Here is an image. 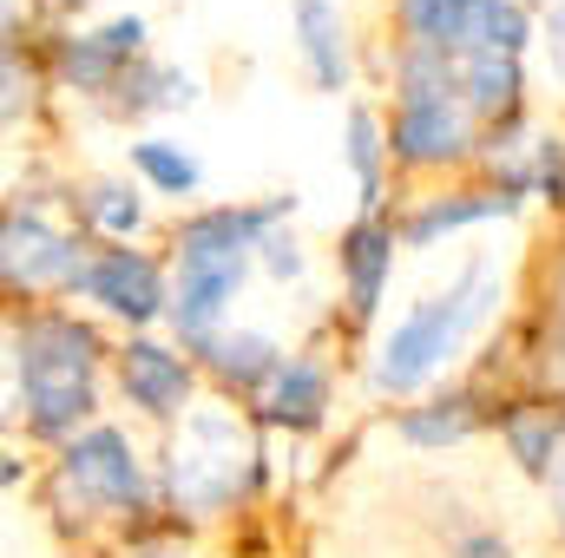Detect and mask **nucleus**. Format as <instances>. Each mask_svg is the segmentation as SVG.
Instances as JSON below:
<instances>
[{"label": "nucleus", "instance_id": "23", "mask_svg": "<svg viewBox=\"0 0 565 558\" xmlns=\"http://www.w3.org/2000/svg\"><path fill=\"white\" fill-rule=\"evenodd\" d=\"M132 164H139L158 191H171V197L198 191V178H204L191 151H178V144H164V139H139V144H132Z\"/></svg>", "mask_w": 565, "mask_h": 558}, {"label": "nucleus", "instance_id": "17", "mask_svg": "<svg viewBox=\"0 0 565 558\" xmlns=\"http://www.w3.org/2000/svg\"><path fill=\"white\" fill-rule=\"evenodd\" d=\"M513 211V197H493V191H460V197H434V204H422L415 217H408V244L422 250V244H434L440 230H460V224H480V217H507Z\"/></svg>", "mask_w": 565, "mask_h": 558}, {"label": "nucleus", "instance_id": "12", "mask_svg": "<svg viewBox=\"0 0 565 558\" xmlns=\"http://www.w3.org/2000/svg\"><path fill=\"white\" fill-rule=\"evenodd\" d=\"M322 408H329V368L309 362V355H289L282 375L270 382L264 420H277L289 433H309V427H322Z\"/></svg>", "mask_w": 565, "mask_h": 558}, {"label": "nucleus", "instance_id": "21", "mask_svg": "<svg viewBox=\"0 0 565 558\" xmlns=\"http://www.w3.org/2000/svg\"><path fill=\"white\" fill-rule=\"evenodd\" d=\"M533 40V20H526V7L520 0H480L473 7V46H487V53H520ZM467 46V53H473Z\"/></svg>", "mask_w": 565, "mask_h": 558}, {"label": "nucleus", "instance_id": "26", "mask_svg": "<svg viewBox=\"0 0 565 558\" xmlns=\"http://www.w3.org/2000/svg\"><path fill=\"white\" fill-rule=\"evenodd\" d=\"M540 184H546L553 197H565V144L559 139L540 144Z\"/></svg>", "mask_w": 565, "mask_h": 558}, {"label": "nucleus", "instance_id": "25", "mask_svg": "<svg viewBox=\"0 0 565 558\" xmlns=\"http://www.w3.org/2000/svg\"><path fill=\"white\" fill-rule=\"evenodd\" d=\"M257 250H264V264H270V277H296V270H302V257H296V244H289L282 230H270V237H264Z\"/></svg>", "mask_w": 565, "mask_h": 558}, {"label": "nucleus", "instance_id": "6", "mask_svg": "<svg viewBox=\"0 0 565 558\" xmlns=\"http://www.w3.org/2000/svg\"><path fill=\"white\" fill-rule=\"evenodd\" d=\"M66 289L106 302V309L126 315V322H151V315H164V277H158V264H151L145 250H99L93 264L73 270Z\"/></svg>", "mask_w": 565, "mask_h": 558}, {"label": "nucleus", "instance_id": "2", "mask_svg": "<svg viewBox=\"0 0 565 558\" xmlns=\"http://www.w3.org/2000/svg\"><path fill=\"white\" fill-rule=\"evenodd\" d=\"M93 362L99 335L73 315H33L13 329V382L26 401V427L40 440H66L93 415Z\"/></svg>", "mask_w": 565, "mask_h": 558}, {"label": "nucleus", "instance_id": "24", "mask_svg": "<svg viewBox=\"0 0 565 558\" xmlns=\"http://www.w3.org/2000/svg\"><path fill=\"white\" fill-rule=\"evenodd\" d=\"M86 217L99 224V230H113V237H132L145 224L139 197L126 191V184H99V191H86Z\"/></svg>", "mask_w": 565, "mask_h": 558}, {"label": "nucleus", "instance_id": "15", "mask_svg": "<svg viewBox=\"0 0 565 558\" xmlns=\"http://www.w3.org/2000/svg\"><path fill=\"white\" fill-rule=\"evenodd\" d=\"M473 7L480 0H395L408 40L434 46V53H467L473 46Z\"/></svg>", "mask_w": 565, "mask_h": 558}, {"label": "nucleus", "instance_id": "20", "mask_svg": "<svg viewBox=\"0 0 565 558\" xmlns=\"http://www.w3.org/2000/svg\"><path fill=\"white\" fill-rule=\"evenodd\" d=\"M198 99V86L184 79V73H164V66H132L126 79H119V106L126 112H151V106H191Z\"/></svg>", "mask_w": 565, "mask_h": 558}, {"label": "nucleus", "instance_id": "8", "mask_svg": "<svg viewBox=\"0 0 565 558\" xmlns=\"http://www.w3.org/2000/svg\"><path fill=\"white\" fill-rule=\"evenodd\" d=\"M388 151L402 164H447V158H460L467 151V112H460V99H402Z\"/></svg>", "mask_w": 565, "mask_h": 558}, {"label": "nucleus", "instance_id": "13", "mask_svg": "<svg viewBox=\"0 0 565 558\" xmlns=\"http://www.w3.org/2000/svg\"><path fill=\"white\" fill-rule=\"evenodd\" d=\"M204 362H211V375L224 382V388H237V395H250V388H264V382H277L282 375V355L270 335H217L211 348H204Z\"/></svg>", "mask_w": 565, "mask_h": 558}, {"label": "nucleus", "instance_id": "10", "mask_svg": "<svg viewBox=\"0 0 565 558\" xmlns=\"http://www.w3.org/2000/svg\"><path fill=\"white\" fill-rule=\"evenodd\" d=\"M342 277H349V315L369 322L375 302H382V282H388V264H395V230L382 217H362L342 230Z\"/></svg>", "mask_w": 565, "mask_h": 558}, {"label": "nucleus", "instance_id": "11", "mask_svg": "<svg viewBox=\"0 0 565 558\" xmlns=\"http://www.w3.org/2000/svg\"><path fill=\"white\" fill-rule=\"evenodd\" d=\"M296 40H302V60H309V79L322 93H342L349 86V26L329 0H296Z\"/></svg>", "mask_w": 565, "mask_h": 558}, {"label": "nucleus", "instance_id": "27", "mask_svg": "<svg viewBox=\"0 0 565 558\" xmlns=\"http://www.w3.org/2000/svg\"><path fill=\"white\" fill-rule=\"evenodd\" d=\"M454 558H507V546L480 533V539H460V552H454Z\"/></svg>", "mask_w": 565, "mask_h": 558}, {"label": "nucleus", "instance_id": "19", "mask_svg": "<svg viewBox=\"0 0 565 558\" xmlns=\"http://www.w3.org/2000/svg\"><path fill=\"white\" fill-rule=\"evenodd\" d=\"M473 420H480L473 395H440V401L402 415V440H415V447H447V440H467Z\"/></svg>", "mask_w": 565, "mask_h": 558}, {"label": "nucleus", "instance_id": "22", "mask_svg": "<svg viewBox=\"0 0 565 558\" xmlns=\"http://www.w3.org/2000/svg\"><path fill=\"white\" fill-rule=\"evenodd\" d=\"M349 164H355L362 204H369V217H375V204H382V126H375V112H369V106H355V112H349Z\"/></svg>", "mask_w": 565, "mask_h": 558}, {"label": "nucleus", "instance_id": "9", "mask_svg": "<svg viewBox=\"0 0 565 558\" xmlns=\"http://www.w3.org/2000/svg\"><path fill=\"white\" fill-rule=\"evenodd\" d=\"M119 382H126L132 408H145L151 420H171L191 401V362L171 355L164 342H132V348L119 355Z\"/></svg>", "mask_w": 565, "mask_h": 558}, {"label": "nucleus", "instance_id": "7", "mask_svg": "<svg viewBox=\"0 0 565 558\" xmlns=\"http://www.w3.org/2000/svg\"><path fill=\"white\" fill-rule=\"evenodd\" d=\"M0 270L13 289H40V282H73L79 270V250L73 237H60L40 211H13L7 217V237H0Z\"/></svg>", "mask_w": 565, "mask_h": 558}, {"label": "nucleus", "instance_id": "16", "mask_svg": "<svg viewBox=\"0 0 565 558\" xmlns=\"http://www.w3.org/2000/svg\"><path fill=\"white\" fill-rule=\"evenodd\" d=\"M132 73V60L113 46V33L99 26V33H73V40H60V79L66 86H79V93H106V86H119Z\"/></svg>", "mask_w": 565, "mask_h": 558}, {"label": "nucleus", "instance_id": "14", "mask_svg": "<svg viewBox=\"0 0 565 558\" xmlns=\"http://www.w3.org/2000/svg\"><path fill=\"white\" fill-rule=\"evenodd\" d=\"M520 86H526L520 79V53H487V46L460 53V99L473 112H513Z\"/></svg>", "mask_w": 565, "mask_h": 558}, {"label": "nucleus", "instance_id": "3", "mask_svg": "<svg viewBox=\"0 0 565 558\" xmlns=\"http://www.w3.org/2000/svg\"><path fill=\"white\" fill-rule=\"evenodd\" d=\"M493 296H500V289H493V270H467L447 296L415 302V309L402 315V329L388 335L382 362H375V388H382V395H408V388H422L427 375L460 348V335L487 315Z\"/></svg>", "mask_w": 565, "mask_h": 558}, {"label": "nucleus", "instance_id": "18", "mask_svg": "<svg viewBox=\"0 0 565 558\" xmlns=\"http://www.w3.org/2000/svg\"><path fill=\"white\" fill-rule=\"evenodd\" d=\"M500 433H507V447H513V460H520L526 473H553L565 420L553 415V408H513V415L500 420Z\"/></svg>", "mask_w": 565, "mask_h": 558}, {"label": "nucleus", "instance_id": "1", "mask_svg": "<svg viewBox=\"0 0 565 558\" xmlns=\"http://www.w3.org/2000/svg\"><path fill=\"white\" fill-rule=\"evenodd\" d=\"M296 197H270V204H224V211H198L184 230H178V302H171V322L178 335L204 355L217 342V322L237 296V282L250 270V250L277 230V217H289Z\"/></svg>", "mask_w": 565, "mask_h": 558}, {"label": "nucleus", "instance_id": "5", "mask_svg": "<svg viewBox=\"0 0 565 558\" xmlns=\"http://www.w3.org/2000/svg\"><path fill=\"white\" fill-rule=\"evenodd\" d=\"M60 480L86 500V506H113V513H139L145 506V466L132 453V440L119 427H93L66 447Z\"/></svg>", "mask_w": 565, "mask_h": 558}, {"label": "nucleus", "instance_id": "28", "mask_svg": "<svg viewBox=\"0 0 565 558\" xmlns=\"http://www.w3.org/2000/svg\"><path fill=\"white\" fill-rule=\"evenodd\" d=\"M132 558H178V552H164V546H158V552H132Z\"/></svg>", "mask_w": 565, "mask_h": 558}, {"label": "nucleus", "instance_id": "4", "mask_svg": "<svg viewBox=\"0 0 565 558\" xmlns=\"http://www.w3.org/2000/svg\"><path fill=\"white\" fill-rule=\"evenodd\" d=\"M257 473V447L237 427V415L204 408L184 420V433L171 440V500L184 513H217L244 493V480Z\"/></svg>", "mask_w": 565, "mask_h": 558}]
</instances>
